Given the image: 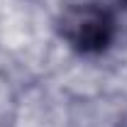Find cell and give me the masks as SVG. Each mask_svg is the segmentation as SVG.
I'll list each match as a JSON object with an SVG mask.
<instances>
[{
	"label": "cell",
	"instance_id": "cell-1",
	"mask_svg": "<svg viewBox=\"0 0 127 127\" xmlns=\"http://www.w3.org/2000/svg\"><path fill=\"white\" fill-rule=\"evenodd\" d=\"M56 30L78 54H103L115 39V17L100 2H73L56 17Z\"/></svg>",
	"mask_w": 127,
	"mask_h": 127
}]
</instances>
